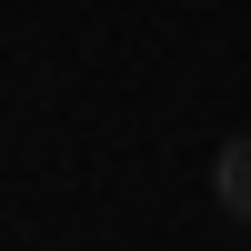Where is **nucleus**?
Returning <instances> with one entry per match:
<instances>
[{"label": "nucleus", "mask_w": 251, "mask_h": 251, "mask_svg": "<svg viewBox=\"0 0 251 251\" xmlns=\"http://www.w3.org/2000/svg\"><path fill=\"white\" fill-rule=\"evenodd\" d=\"M211 201H221L231 221H251V131L221 141V161H211Z\"/></svg>", "instance_id": "obj_1"}]
</instances>
